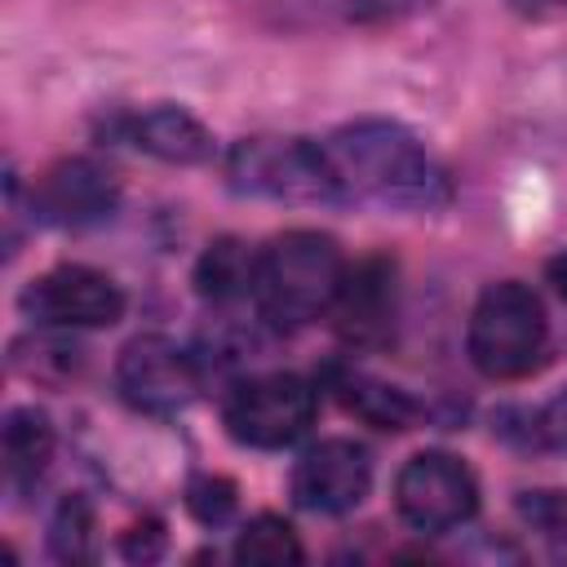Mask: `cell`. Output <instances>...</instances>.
I'll list each match as a JSON object with an SVG mask.
<instances>
[{"instance_id": "44dd1931", "label": "cell", "mask_w": 567, "mask_h": 567, "mask_svg": "<svg viewBox=\"0 0 567 567\" xmlns=\"http://www.w3.org/2000/svg\"><path fill=\"white\" fill-rule=\"evenodd\" d=\"M120 549H124V558H133V563H155V558L164 554V523H155V518L133 523V527L124 532Z\"/></svg>"}, {"instance_id": "3957f363", "label": "cell", "mask_w": 567, "mask_h": 567, "mask_svg": "<svg viewBox=\"0 0 567 567\" xmlns=\"http://www.w3.org/2000/svg\"><path fill=\"white\" fill-rule=\"evenodd\" d=\"M465 350L487 381L532 377L549 354V319L540 297L518 279L487 284L470 310Z\"/></svg>"}, {"instance_id": "8fae6325", "label": "cell", "mask_w": 567, "mask_h": 567, "mask_svg": "<svg viewBox=\"0 0 567 567\" xmlns=\"http://www.w3.org/2000/svg\"><path fill=\"white\" fill-rule=\"evenodd\" d=\"M124 142L164 159V164H204L213 159V133L182 106H151L128 115L124 124Z\"/></svg>"}, {"instance_id": "7402d4cb", "label": "cell", "mask_w": 567, "mask_h": 567, "mask_svg": "<svg viewBox=\"0 0 567 567\" xmlns=\"http://www.w3.org/2000/svg\"><path fill=\"white\" fill-rule=\"evenodd\" d=\"M549 284H554V292L567 301V248H563V252L549 261Z\"/></svg>"}, {"instance_id": "52a82bcc", "label": "cell", "mask_w": 567, "mask_h": 567, "mask_svg": "<svg viewBox=\"0 0 567 567\" xmlns=\"http://www.w3.org/2000/svg\"><path fill=\"white\" fill-rule=\"evenodd\" d=\"M22 310L44 328H111L124 315V288L93 266L62 261L27 284Z\"/></svg>"}, {"instance_id": "30bf717a", "label": "cell", "mask_w": 567, "mask_h": 567, "mask_svg": "<svg viewBox=\"0 0 567 567\" xmlns=\"http://www.w3.org/2000/svg\"><path fill=\"white\" fill-rule=\"evenodd\" d=\"M120 204V190L106 168L93 159H62L31 186V213L49 226H93L106 221Z\"/></svg>"}, {"instance_id": "5b68a950", "label": "cell", "mask_w": 567, "mask_h": 567, "mask_svg": "<svg viewBox=\"0 0 567 567\" xmlns=\"http://www.w3.org/2000/svg\"><path fill=\"white\" fill-rule=\"evenodd\" d=\"M315 408H319V394H315V385L306 377H297V372H261V377L239 381L226 394L221 421H226L235 443L275 452V447L297 443L310 430Z\"/></svg>"}, {"instance_id": "e0dca14e", "label": "cell", "mask_w": 567, "mask_h": 567, "mask_svg": "<svg viewBox=\"0 0 567 567\" xmlns=\"http://www.w3.org/2000/svg\"><path fill=\"white\" fill-rule=\"evenodd\" d=\"M49 549L62 563H93L97 554V518L84 496H66L49 518Z\"/></svg>"}, {"instance_id": "ffe728a7", "label": "cell", "mask_w": 567, "mask_h": 567, "mask_svg": "<svg viewBox=\"0 0 567 567\" xmlns=\"http://www.w3.org/2000/svg\"><path fill=\"white\" fill-rule=\"evenodd\" d=\"M532 434H536V443L567 452V390L554 394V399L532 416Z\"/></svg>"}, {"instance_id": "4fadbf2b", "label": "cell", "mask_w": 567, "mask_h": 567, "mask_svg": "<svg viewBox=\"0 0 567 567\" xmlns=\"http://www.w3.org/2000/svg\"><path fill=\"white\" fill-rule=\"evenodd\" d=\"M257 266H261V252H252L244 239L221 235L195 261V292L213 306L248 301L257 297Z\"/></svg>"}, {"instance_id": "ba28073f", "label": "cell", "mask_w": 567, "mask_h": 567, "mask_svg": "<svg viewBox=\"0 0 567 567\" xmlns=\"http://www.w3.org/2000/svg\"><path fill=\"white\" fill-rule=\"evenodd\" d=\"M115 385H120L124 403H133L137 412L173 416L199 394V368L177 341H168L159 332H146V337H133L120 350Z\"/></svg>"}, {"instance_id": "2e32d148", "label": "cell", "mask_w": 567, "mask_h": 567, "mask_svg": "<svg viewBox=\"0 0 567 567\" xmlns=\"http://www.w3.org/2000/svg\"><path fill=\"white\" fill-rule=\"evenodd\" d=\"M235 558H239V563L279 567V563H301L306 549H301L297 532H292L279 514H257V518H248L244 532L235 536Z\"/></svg>"}, {"instance_id": "9a60e30c", "label": "cell", "mask_w": 567, "mask_h": 567, "mask_svg": "<svg viewBox=\"0 0 567 567\" xmlns=\"http://www.w3.org/2000/svg\"><path fill=\"white\" fill-rule=\"evenodd\" d=\"M0 447H4L9 483H35L40 470L49 465V456H53V421L40 408H13L4 416Z\"/></svg>"}, {"instance_id": "6da1fadb", "label": "cell", "mask_w": 567, "mask_h": 567, "mask_svg": "<svg viewBox=\"0 0 567 567\" xmlns=\"http://www.w3.org/2000/svg\"><path fill=\"white\" fill-rule=\"evenodd\" d=\"M328 164L346 199L377 204L385 213H443L456 199L452 173L443 159L394 120H354L328 142Z\"/></svg>"}, {"instance_id": "9c48e42d", "label": "cell", "mask_w": 567, "mask_h": 567, "mask_svg": "<svg viewBox=\"0 0 567 567\" xmlns=\"http://www.w3.org/2000/svg\"><path fill=\"white\" fill-rule=\"evenodd\" d=\"M372 492V452L354 439H323L292 465V501L310 514H350Z\"/></svg>"}, {"instance_id": "7c38bea8", "label": "cell", "mask_w": 567, "mask_h": 567, "mask_svg": "<svg viewBox=\"0 0 567 567\" xmlns=\"http://www.w3.org/2000/svg\"><path fill=\"white\" fill-rule=\"evenodd\" d=\"M332 310H337V323L346 337H354V341L381 337V328L394 315V266L385 257H368L359 266H346V279H341Z\"/></svg>"}, {"instance_id": "ac0fdd59", "label": "cell", "mask_w": 567, "mask_h": 567, "mask_svg": "<svg viewBox=\"0 0 567 567\" xmlns=\"http://www.w3.org/2000/svg\"><path fill=\"white\" fill-rule=\"evenodd\" d=\"M31 346L40 350V359L13 346V368H18L27 381H66V377L80 372V363H84V350H75L71 341H58V337H31Z\"/></svg>"}, {"instance_id": "277c9868", "label": "cell", "mask_w": 567, "mask_h": 567, "mask_svg": "<svg viewBox=\"0 0 567 567\" xmlns=\"http://www.w3.org/2000/svg\"><path fill=\"white\" fill-rule=\"evenodd\" d=\"M226 177L244 195L284 204H341V182L328 151L306 137H244L226 159Z\"/></svg>"}, {"instance_id": "7a4b0ae2", "label": "cell", "mask_w": 567, "mask_h": 567, "mask_svg": "<svg viewBox=\"0 0 567 567\" xmlns=\"http://www.w3.org/2000/svg\"><path fill=\"white\" fill-rule=\"evenodd\" d=\"M346 279L341 244L323 230H284L261 248L257 306L275 328H301L332 310Z\"/></svg>"}, {"instance_id": "d6986e66", "label": "cell", "mask_w": 567, "mask_h": 567, "mask_svg": "<svg viewBox=\"0 0 567 567\" xmlns=\"http://www.w3.org/2000/svg\"><path fill=\"white\" fill-rule=\"evenodd\" d=\"M186 509L199 518V523H226L235 514V483L221 478V474H199L190 487H186Z\"/></svg>"}, {"instance_id": "5bb4252c", "label": "cell", "mask_w": 567, "mask_h": 567, "mask_svg": "<svg viewBox=\"0 0 567 567\" xmlns=\"http://www.w3.org/2000/svg\"><path fill=\"white\" fill-rule=\"evenodd\" d=\"M332 390L346 403V412H354L359 421H368L377 430H408L421 416V408H416V399L408 390L385 385V381L363 377V372H341L332 381Z\"/></svg>"}, {"instance_id": "8992f818", "label": "cell", "mask_w": 567, "mask_h": 567, "mask_svg": "<svg viewBox=\"0 0 567 567\" xmlns=\"http://www.w3.org/2000/svg\"><path fill=\"white\" fill-rule=\"evenodd\" d=\"M394 509L421 536L456 532L478 514V478L461 456L425 447L403 461L394 478Z\"/></svg>"}]
</instances>
